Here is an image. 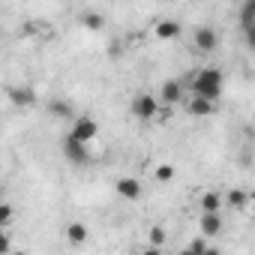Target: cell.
I'll use <instances>...</instances> for the list:
<instances>
[{
  "mask_svg": "<svg viewBox=\"0 0 255 255\" xmlns=\"http://www.w3.org/2000/svg\"><path fill=\"white\" fill-rule=\"evenodd\" d=\"M192 93L207 96V99H219L222 93V72L219 69H198L192 78Z\"/></svg>",
  "mask_w": 255,
  "mask_h": 255,
  "instance_id": "obj_1",
  "label": "cell"
},
{
  "mask_svg": "<svg viewBox=\"0 0 255 255\" xmlns=\"http://www.w3.org/2000/svg\"><path fill=\"white\" fill-rule=\"evenodd\" d=\"M69 135H72V138H78V141H90V138H96V135H99V123H96L93 117H75V120H72Z\"/></svg>",
  "mask_w": 255,
  "mask_h": 255,
  "instance_id": "obj_2",
  "label": "cell"
},
{
  "mask_svg": "<svg viewBox=\"0 0 255 255\" xmlns=\"http://www.w3.org/2000/svg\"><path fill=\"white\" fill-rule=\"evenodd\" d=\"M159 111H162V108H159L156 96H150V93H141V96H135V102H132V114L141 117V120H150V117H156Z\"/></svg>",
  "mask_w": 255,
  "mask_h": 255,
  "instance_id": "obj_3",
  "label": "cell"
},
{
  "mask_svg": "<svg viewBox=\"0 0 255 255\" xmlns=\"http://www.w3.org/2000/svg\"><path fill=\"white\" fill-rule=\"evenodd\" d=\"M192 42H195V48H198V51L210 54V51H216V48H219V33H216L213 27H198V30L192 33Z\"/></svg>",
  "mask_w": 255,
  "mask_h": 255,
  "instance_id": "obj_4",
  "label": "cell"
},
{
  "mask_svg": "<svg viewBox=\"0 0 255 255\" xmlns=\"http://www.w3.org/2000/svg\"><path fill=\"white\" fill-rule=\"evenodd\" d=\"M117 195L126 198V201H138L144 195V183L138 177H120L117 180Z\"/></svg>",
  "mask_w": 255,
  "mask_h": 255,
  "instance_id": "obj_5",
  "label": "cell"
},
{
  "mask_svg": "<svg viewBox=\"0 0 255 255\" xmlns=\"http://www.w3.org/2000/svg\"><path fill=\"white\" fill-rule=\"evenodd\" d=\"M84 144H87V141H78V138L66 135V141H63V150H66V156H69L72 162L84 165V162H90V153H87V147H84Z\"/></svg>",
  "mask_w": 255,
  "mask_h": 255,
  "instance_id": "obj_6",
  "label": "cell"
},
{
  "mask_svg": "<svg viewBox=\"0 0 255 255\" xmlns=\"http://www.w3.org/2000/svg\"><path fill=\"white\" fill-rule=\"evenodd\" d=\"M213 111H216V99H207V96L192 93V99H189V114H195V117H210Z\"/></svg>",
  "mask_w": 255,
  "mask_h": 255,
  "instance_id": "obj_7",
  "label": "cell"
},
{
  "mask_svg": "<svg viewBox=\"0 0 255 255\" xmlns=\"http://www.w3.org/2000/svg\"><path fill=\"white\" fill-rule=\"evenodd\" d=\"M219 231H222L219 213H201V234H204V237H216Z\"/></svg>",
  "mask_w": 255,
  "mask_h": 255,
  "instance_id": "obj_8",
  "label": "cell"
},
{
  "mask_svg": "<svg viewBox=\"0 0 255 255\" xmlns=\"http://www.w3.org/2000/svg\"><path fill=\"white\" fill-rule=\"evenodd\" d=\"M153 33H156V39H177L180 36V24L177 21H159Z\"/></svg>",
  "mask_w": 255,
  "mask_h": 255,
  "instance_id": "obj_9",
  "label": "cell"
},
{
  "mask_svg": "<svg viewBox=\"0 0 255 255\" xmlns=\"http://www.w3.org/2000/svg\"><path fill=\"white\" fill-rule=\"evenodd\" d=\"M180 96H183V87H180V81H165V84H162V99H165V105H174V102H180Z\"/></svg>",
  "mask_w": 255,
  "mask_h": 255,
  "instance_id": "obj_10",
  "label": "cell"
},
{
  "mask_svg": "<svg viewBox=\"0 0 255 255\" xmlns=\"http://www.w3.org/2000/svg\"><path fill=\"white\" fill-rule=\"evenodd\" d=\"M222 207V195L219 192H204L201 195V213H219Z\"/></svg>",
  "mask_w": 255,
  "mask_h": 255,
  "instance_id": "obj_11",
  "label": "cell"
},
{
  "mask_svg": "<svg viewBox=\"0 0 255 255\" xmlns=\"http://www.w3.org/2000/svg\"><path fill=\"white\" fill-rule=\"evenodd\" d=\"M66 237H69V243H84L87 240V225L84 222H69L66 225Z\"/></svg>",
  "mask_w": 255,
  "mask_h": 255,
  "instance_id": "obj_12",
  "label": "cell"
},
{
  "mask_svg": "<svg viewBox=\"0 0 255 255\" xmlns=\"http://www.w3.org/2000/svg\"><path fill=\"white\" fill-rule=\"evenodd\" d=\"M9 99H12L15 105H33L36 93H33V90H21V87H9Z\"/></svg>",
  "mask_w": 255,
  "mask_h": 255,
  "instance_id": "obj_13",
  "label": "cell"
},
{
  "mask_svg": "<svg viewBox=\"0 0 255 255\" xmlns=\"http://www.w3.org/2000/svg\"><path fill=\"white\" fill-rule=\"evenodd\" d=\"M249 201H252V198H249V195H246L243 189H231V192L225 195V204H228V207H234V210H240V207H246Z\"/></svg>",
  "mask_w": 255,
  "mask_h": 255,
  "instance_id": "obj_14",
  "label": "cell"
},
{
  "mask_svg": "<svg viewBox=\"0 0 255 255\" xmlns=\"http://www.w3.org/2000/svg\"><path fill=\"white\" fill-rule=\"evenodd\" d=\"M48 111H51L54 117H69V114H72V108H69L63 99H51V102H48Z\"/></svg>",
  "mask_w": 255,
  "mask_h": 255,
  "instance_id": "obj_15",
  "label": "cell"
},
{
  "mask_svg": "<svg viewBox=\"0 0 255 255\" xmlns=\"http://www.w3.org/2000/svg\"><path fill=\"white\" fill-rule=\"evenodd\" d=\"M84 27H87V30H102V27H105V18L96 15V12H87V15H84Z\"/></svg>",
  "mask_w": 255,
  "mask_h": 255,
  "instance_id": "obj_16",
  "label": "cell"
},
{
  "mask_svg": "<svg viewBox=\"0 0 255 255\" xmlns=\"http://www.w3.org/2000/svg\"><path fill=\"white\" fill-rule=\"evenodd\" d=\"M150 243H153V246H150V252H159V249H162V243H165V231H162L159 225H156V228H150Z\"/></svg>",
  "mask_w": 255,
  "mask_h": 255,
  "instance_id": "obj_17",
  "label": "cell"
},
{
  "mask_svg": "<svg viewBox=\"0 0 255 255\" xmlns=\"http://www.w3.org/2000/svg\"><path fill=\"white\" fill-rule=\"evenodd\" d=\"M156 180H159V183L174 180V168H171V165H159V168H156Z\"/></svg>",
  "mask_w": 255,
  "mask_h": 255,
  "instance_id": "obj_18",
  "label": "cell"
},
{
  "mask_svg": "<svg viewBox=\"0 0 255 255\" xmlns=\"http://www.w3.org/2000/svg\"><path fill=\"white\" fill-rule=\"evenodd\" d=\"M12 222V204H3L0 207V228H9Z\"/></svg>",
  "mask_w": 255,
  "mask_h": 255,
  "instance_id": "obj_19",
  "label": "cell"
},
{
  "mask_svg": "<svg viewBox=\"0 0 255 255\" xmlns=\"http://www.w3.org/2000/svg\"><path fill=\"white\" fill-rule=\"evenodd\" d=\"M243 33H246V42H249V48L255 51V21H252V24H243Z\"/></svg>",
  "mask_w": 255,
  "mask_h": 255,
  "instance_id": "obj_20",
  "label": "cell"
},
{
  "mask_svg": "<svg viewBox=\"0 0 255 255\" xmlns=\"http://www.w3.org/2000/svg\"><path fill=\"white\" fill-rule=\"evenodd\" d=\"M189 252H207V243L198 237V240H192V243H189Z\"/></svg>",
  "mask_w": 255,
  "mask_h": 255,
  "instance_id": "obj_21",
  "label": "cell"
},
{
  "mask_svg": "<svg viewBox=\"0 0 255 255\" xmlns=\"http://www.w3.org/2000/svg\"><path fill=\"white\" fill-rule=\"evenodd\" d=\"M252 213H255V195H252Z\"/></svg>",
  "mask_w": 255,
  "mask_h": 255,
  "instance_id": "obj_22",
  "label": "cell"
},
{
  "mask_svg": "<svg viewBox=\"0 0 255 255\" xmlns=\"http://www.w3.org/2000/svg\"><path fill=\"white\" fill-rule=\"evenodd\" d=\"M249 3H252V6H255V0H249Z\"/></svg>",
  "mask_w": 255,
  "mask_h": 255,
  "instance_id": "obj_23",
  "label": "cell"
}]
</instances>
